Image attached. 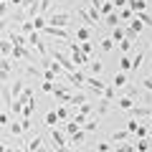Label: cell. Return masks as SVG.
Returning <instances> with one entry per match:
<instances>
[{
    "mask_svg": "<svg viewBox=\"0 0 152 152\" xmlns=\"http://www.w3.org/2000/svg\"><path fill=\"white\" fill-rule=\"evenodd\" d=\"M46 20H48V26H53V28H69V31H71L74 13H51Z\"/></svg>",
    "mask_w": 152,
    "mask_h": 152,
    "instance_id": "1",
    "label": "cell"
},
{
    "mask_svg": "<svg viewBox=\"0 0 152 152\" xmlns=\"http://www.w3.org/2000/svg\"><path fill=\"white\" fill-rule=\"evenodd\" d=\"M48 56H51V58H53L56 64H58L61 69L66 71V74H71V71H76V66H74V61H71L69 56L64 53V51H58V48H51V51H48Z\"/></svg>",
    "mask_w": 152,
    "mask_h": 152,
    "instance_id": "2",
    "label": "cell"
},
{
    "mask_svg": "<svg viewBox=\"0 0 152 152\" xmlns=\"http://www.w3.org/2000/svg\"><path fill=\"white\" fill-rule=\"evenodd\" d=\"M41 33H43V36H48V38H58V41H69V43L74 41V33H71L69 28H53V26H46V28H43Z\"/></svg>",
    "mask_w": 152,
    "mask_h": 152,
    "instance_id": "3",
    "label": "cell"
},
{
    "mask_svg": "<svg viewBox=\"0 0 152 152\" xmlns=\"http://www.w3.org/2000/svg\"><path fill=\"white\" fill-rule=\"evenodd\" d=\"M107 86H109V84H107V81H102L99 76H86V84H84V89L94 91V94H96V99L102 96L104 91H107Z\"/></svg>",
    "mask_w": 152,
    "mask_h": 152,
    "instance_id": "4",
    "label": "cell"
},
{
    "mask_svg": "<svg viewBox=\"0 0 152 152\" xmlns=\"http://www.w3.org/2000/svg\"><path fill=\"white\" fill-rule=\"evenodd\" d=\"M145 56H147V48H140L134 56H132V76H129V81H134L137 71H140V69H142V64H145Z\"/></svg>",
    "mask_w": 152,
    "mask_h": 152,
    "instance_id": "5",
    "label": "cell"
},
{
    "mask_svg": "<svg viewBox=\"0 0 152 152\" xmlns=\"http://www.w3.org/2000/svg\"><path fill=\"white\" fill-rule=\"evenodd\" d=\"M127 38H129V41H137V36H140L142 31H145V26H142V20H137V18H132L129 23H127Z\"/></svg>",
    "mask_w": 152,
    "mask_h": 152,
    "instance_id": "6",
    "label": "cell"
},
{
    "mask_svg": "<svg viewBox=\"0 0 152 152\" xmlns=\"http://www.w3.org/2000/svg\"><path fill=\"white\" fill-rule=\"evenodd\" d=\"M127 114H129L132 119H137V122L140 119H152V107H134L132 112H127Z\"/></svg>",
    "mask_w": 152,
    "mask_h": 152,
    "instance_id": "7",
    "label": "cell"
},
{
    "mask_svg": "<svg viewBox=\"0 0 152 152\" xmlns=\"http://www.w3.org/2000/svg\"><path fill=\"white\" fill-rule=\"evenodd\" d=\"M51 140H53L56 147H69V137H66V132L58 129V127H53V129H51Z\"/></svg>",
    "mask_w": 152,
    "mask_h": 152,
    "instance_id": "8",
    "label": "cell"
},
{
    "mask_svg": "<svg viewBox=\"0 0 152 152\" xmlns=\"http://www.w3.org/2000/svg\"><path fill=\"white\" fill-rule=\"evenodd\" d=\"M74 41H76V43H86V41H91V28H86V26H76V31H74Z\"/></svg>",
    "mask_w": 152,
    "mask_h": 152,
    "instance_id": "9",
    "label": "cell"
},
{
    "mask_svg": "<svg viewBox=\"0 0 152 152\" xmlns=\"http://www.w3.org/2000/svg\"><path fill=\"white\" fill-rule=\"evenodd\" d=\"M86 102H91L86 91H74V94H71V104H69V107H71V109L76 112V109L81 107V104H86Z\"/></svg>",
    "mask_w": 152,
    "mask_h": 152,
    "instance_id": "10",
    "label": "cell"
},
{
    "mask_svg": "<svg viewBox=\"0 0 152 152\" xmlns=\"http://www.w3.org/2000/svg\"><path fill=\"white\" fill-rule=\"evenodd\" d=\"M114 107L122 109V112H132V109L137 107V102H134V99H129V96H117V99H114Z\"/></svg>",
    "mask_w": 152,
    "mask_h": 152,
    "instance_id": "11",
    "label": "cell"
},
{
    "mask_svg": "<svg viewBox=\"0 0 152 152\" xmlns=\"http://www.w3.org/2000/svg\"><path fill=\"white\" fill-rule=\"evenodd\" d=\"M127 84H129V74H122V71H117V74L112 76V86L119 91V89H124Z\"/></svg>",
    "mask_w": 152,
    "mask_h": 152,
    "instance_id": "12",
    "label": "cell"
},
{
    "mask_svg": "<svg viewBox=\"0 0 152 152\" xmlns=\"http://www.w3.org/2000/svg\"><path fill=\"white\" fill-rule=\"evenodd\" d=\"M84 71H86V76H99V74L104 71V64H102L99 58H91V61L86 64V69H84Z\"/></svg>",
    "mask_w": 152,
    "mask_h": 152,
    "instance_id": "13",
    "label": "cell"
},
{
    "mask_svg": "<svg viewBox=\"0 0 152 152\" xmlns=\"http://www.w3.org/2000/svg\"><path fill=\"white\" fill-rule=\"evenodd\" d=\"M0 58H13V43H10V38H0Z\"/></svg>",
    "mask_w": 152,
    "mask_h": 152,
    "instance_id": "14",
    "label": "cell"
},
{
    "mask_svg": "<svg viewBox=\"0 0 152 152\" xmlns=\"http://www.w3.org/2000/svg\"><path fill=\"white\" fill-rule=\"evenodd\" d=\"M76 15H79V20H81V26H86V28H99L96 23L91 20V15L86 13V8H79V10H76Z\"/></svg>",
    "mask_w": 152,
    "mask_h": 152,
    "instance_id": "15",
    "label": "cell"
},
{
    "mask_svg": "<svg viewBox=\"0 0 152 152\" xmlns=\"http://www.w3.org/2000/svg\"><path fill=\"white\" fill-rule=\"evenodd\" d=\"M79 48H81V53L86 56L89 61L96 58V46H94V41H86V43H79Z\"/></svg>",
    "mask_w": 152,
    "mask_h": 152,
    "instance_id": "16",
    "label": "cell"
},
{
    "mask_svg": "<svg viewBox=\"0 0 152 152\" xmlns=\"http://www.w3.org/2000/svg\"><path fill=\"white\" fill-rule=\"evenodd\" d=\"M56 117H58V122H71L74 109L71 107H56Z\"/></svg>",
    "mask_w": 152,
    "mask_h": 152,
    "instance_id": "17",
    "label": "cell"
},
{
    "mask_svg": "<svg viewBox=\"0 0 152 152\" xmlns=\"http://www.w3.org/2000/svg\"><path fill=\"white\" fill-rule=\"evenodd\" d=\"M23 89H26V81H23V79H15V81H10V94H13V102H15V99L23 94Z\"/></svg>",
    "mask_w": 152,
    "mask_h": 152,
    "instance_id": "18",
    "label": "cell"
},
{
    "mask_svg": "<svg viewBox=\"0 0 152 152\" xmlns=\"http://www.w3.org/2000/svg\"><path fill=\"white\" fill-rule=\"evenodd\" d=\"M114 41V43H122L127 38V31H124V26H117V28H112V36H109Z\"/></svg>",
    "mask_w": 152,
    "mask_h": 152,
    "instance_id": "19",
    "label": "cell"
},
{
    "mask_svg": "<svg viewBox=\"0 0 152 152\" xmlns=\"http://www.w3.org/2000/svg\"><path fill=\"white\" fill-rule=\"evenodd\" d=\"M127 8L137 15V13H145V10H147V3H145V0H129V3H127Z\"/></svg>",
    "mask_w": 152,
    "mask_h": 152,
    "instance_id": "20",
    "label": "cell"
},
{
    "mask_svg": "<svg viewBox=\"0 0 152 152\" xmlns=\"http://www.w3.org/2000/svg\"><path fill=\"white\" fill-rule=\"evenodd\" d=\"M84 142H86V132H84V129H76L74 134L69 137V147L71 145H84Z\"/></svg>",
    "mask_w": 152,
    "mask_h": 152,
    "instance_id": "21",
    "label": "cell"
},
{
    "mask_svg": "<svg viewBox=\"0 0 152 152\" xmlns=\"http://www.w3.org/2000/svg\"><path fill=\"white\" fill-rule=\"evenodd\" d=\"M129 137H132V134H129L127 129H114V132H112V142H119V145H124Z\"/></svg>",
    "mask_w": 152,
    "mask_h": 152,
    "instance_id": "22",
    "label": "cell"
},
{
    "mask_svg": "<svg viewBox=\"0 0 152 152\" xmlns=\"http://www.w3.org/2000/svg\"><path fill=\"white\" fill-rule=\"evenodd\" d=\"M43 122H46V127H58L61 122H58V117H56V109H51V112H46V117H43Z\"/></svg>",
    "mask_w": 152,
    "mask_h": 152,
    "instance_id": "23",
    "label": "cell"
},
{
    "mask_svg": "<svg viewBox=\"0 0 152 152\" xmlns=\"http://www.w3.org/2000/svg\"><path fill=\"white\" fill-rule=\"evenodd\" d=\"M114 10H117V8H114V3H112V0H107V3H102V5H99V15H102V18L112 15Z\"/></svg>",
    "mask_w": 152,
    "mask_h": 152,
    "instance_id": "24",
    "label": "cell"
},
{
    "mask_svg": "<svg viewBox=\"0 0 152 152\" xmlns=\"http://www.w3.org/2000/svg\"><path fill=\"white\" fill-rule=\"evenodd\" d=\"M102 23H104V26H109V28H117V26H122V20H119V15H117V10H114L112 15L102 18Z\"/></svg>",
    "mask_w": 152,
    "mask_h": 152,
    "instance_id": "25",
    "label": "cell"
},
{
    "mask_svg": "<svg viewBox=\"0 0 152 152\" xmlns=\"http://www.w3.org/2000/svg\"><path fill=\"white\" fill-rule=\"evenodd\" d=\"M81 129L86 132V134H89V132H96V129H99V117H89V119H86V124H84Z\"/></svg>",
    "mask_w": 152,
    "mask_h": 152,
    "instance_id": "26",
    "label": "cell"
},
{
    "mask_svg": "<svg viewBox=\"0 0 152 152\" xmlns=\"http://www.w3.org/2000/svg\"><path fill=\"white\" fill-rule=\"evenodd\" d=\"M8 132H10L13 137H20V134H23V124H20V119H13L10 124H8Z\"/></svg>",
    "mask_w": 152,
    "mask_h": 152,
    "instance_id": "27",
    "label": "cell"
},
{
    "mask_svg": "<svg viewBox=\"0 0 152 152\" xmlns=\"http://www.w3.org/2000/svg\"><path fill=\"white\" fill-rule=\"evenodd\" d=\"M119 71L132 76V58H129V56H122V58H119Z\"/></svg>",
    "mask_w": 152,
    "mask_h": 152,
    "instance_id": "28",
    "label": "cell"
},
{
    "mask_svg": "<svg viewBox=\"0 0 152 152\" xmlns=\"http://www.w3.org/2000/svg\"><path fill=\"white\" fill-rule=\"evenodd\" d=\"M119 46V51H122V56H129L132 53V48H134V41H129V38H124L122 43H117Z\"/></svg>",
    "mask_w": 152,
    "mask_h": 152,
    "instance_id": "29",
    "label": "cell"
},
{
    "mask_svg": "<svg viewBox=\"0 0 152 152\" xmlns=\"http://www.w3.org/2000/svg\"><path fill=\"white\" fill-rule=\"evenodd\" d=\"M114 46H117V43H114L112 38H102V41H99V51H102V53H109Z\"/></svg>",
    "mask_w": 152,
    "mask_h": 152,
    "instance_id": "30",
    "label": "cell"
},
{
    "mask_svg": "<svg viewBox=\"0 0 152 152\" xmlns=\"http://www.w3.org/2000/svg\"><path fill=\"white\" fill-rule=\"evenodd\" d=\"M41 145H43V140H41V137L36 134V137H33V140L28 142L26 147H23V150H26V152H36V150H38V147H41Z\"/></svg>",
    "mask_w": 152,
    "mask_h": 152,
    "instance_id": "31",
    "label": "cell"
},
{
    "mask_svg": "<svg viewBox=\"0 0 152 152\" xmlns=\"http://www.w3.org/2000/svg\"><path fill=\"white\" fill-rule=\"evenodd\" d=\"M134 150L137 152H150V140H147V137H145V140H137L134 142Z\"/></svg>",
    "mask_w": 152,
    "mask_h": 152,
    "instance_id": "32",
    "label": "cell"
},
{
    "mask_svg": "<svg viewBox=\"0 0 152 152\" xmlns=\"http://www.w3.org/2000/svg\"><path fill=\"white\" fill-rule=\"evenodd\" d=\"M117 15H119V20H127V23H129L132 18H134V13H132L129 8H122V10H117Z\"/></svg>",
    "mask_w": 152,
    "mask_h": 152,
    "instance_id": "33",
    "label": "cell"
},
{
    "mask_svg": "<svg viewBox=\"0 0 152 152\" xmlns=\"http://www.w3.org/2000/svg\"><path fill=\"white\" fill-rule=\"evenodd\" d=\"M140 124H142V122H137V119H132V117H129V122H127V132L134 137V134H137V129H140Z\"/></svg>",
    "mask_w": 152,
    "mask_h": 152,
    "instance_id": "34",
    "label": "cell"
},
{
    "mask_svg": "<svg viewBox=\"0 0 152 152\" xmlns=\"http://www.w3.org/2000/svg\"><path fill=\"white\" fill-rule=\"evenodd\" d=\"M53 89H56V81H41V91L43 94H53Z\"/></svg>",
    "mask_w": 152,
    "mask_h": 152,
    "instance_id": "35",
    "label": "cell"
},
{
    "mask_svg": "<svg viewBox=\"0 0 152 152\" xmlns=\"http://www.w3.org/2000/svg\"><path fill=\"white\" fill-rule=\"evenodd\" d=\"M137 20H142V26H152V15H150V13H137Z\"/></svg>",
    "mask_w": 152,
    "mask_h": 152,
    "instance_id": "36",
    "label": "cell"
},
{
    "mask_svg": "<svg viewBox=\"0 0 152 152\" xmlns=\"http://www.w3.org/2000/svg\"><path fill=\"white\" fill-rule=\"evenodd\" d=\"M114 152H137V150H134V142H124V145H119Z\"/></svg>",
    "mask_w": 152,
    "mask_h": 152,
    "instance_id": "37",
    "label": "cell"
},
{
    "mask_svg": "<svg viewBox=\"0 0 152 152\" xmlns=\"http://www.w3.org/2000/svg\"><path fill=\"white\" fill-rule=\"evenodd\" d=\"M10 122H13V114L10 112H3V114H0V127H8Z\"/></svg>",
    "mask_w": 152,
    "mask_h": 152,
    "instance_id": "38",
    "label": "cell"
},
{
    "mask_svg": "<svg viewBox=\"0 0 152 152\" xmlns=\"http://www.w3.org/2000/svg\"><path fill=\"white\" fill-rule=\"evenodd\" d=\"M112 150H114V147L109 145V142H99V145H96V150H94V152H112Z\"/></svg>",
    "mask_w": 152,
    "mask_h": 152,
    "instance_id": "39",
    "label": "cell"
},
{
    "mask_svg": "<svg viewBox=\"0 0 152 152\" xmlns=\"http://www.w3.org/2000/svg\"><path fill=\"white\" fill-rule=\"evenodd\" d=\"M114 3V8H117V10H122V8H127V3H129V0H112Z\"/></svg>",
    "mask_w": 152,
    "mask_h": 152,
    "instance_id": "40",
    "label": "cell"
},
{
    "mask_svg": "<svg viewBox=\"0 0 152 152\" xmlns=\"http://www.w3.org/2000/svg\"><path fill=\"white\" fill-rule=\"evenodd\" d=\"M3 109H5V107H3V104H0V114H3Z\"/></svg>",
    "mask_w": 152,
    "mask_h": 152,
    "instance_id": "41",
    "label": "cell"
},
{
    "mask_svg": "<svg viewBox=\"0 0 152 152\" xmlns=\"http://www.w3.org/2000/svg\"><path fill=\"white\" fill-rule=\"evenodd\" d=\"M150 127H152V119H150Z\"/></svg>",
    "mask_w": 152,
    "mask_h": 152,
    "instance_id": "42",
    "label": "cell"
},
{
    "mask_svg": "<svg viewBox=\"0 0 152 152\" xmlns=\"http://www.w3.org/2000/svg\"><path fill=\"white\" fill-rule=\"evenodd\" d=\"M0 3H5V0H0Z\"/></svg>",
    "mask_w": 152,
    "mask_h": 152,
    "instance_id": "43",
    "label": "cell"
}]
</instances>
